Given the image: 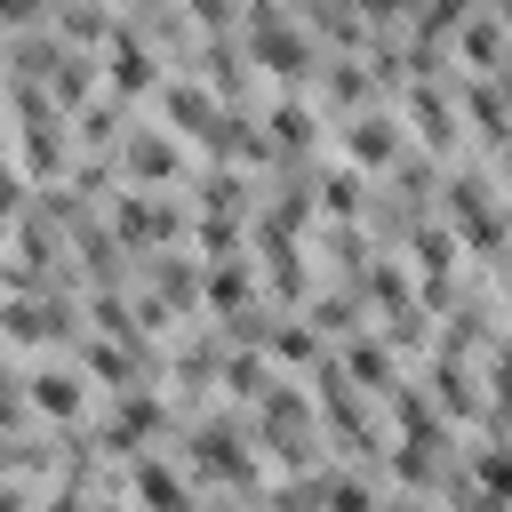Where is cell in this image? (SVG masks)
Returning <instances> with one entry per match:
<instances>
[{
  "mask_svg": "<svg viewBox=\"0 0 512 512\" xmlns=\"http://www.w3.org/2000/svg\"><path fill=\"white\" fill-rule=\"evenodd\" d=\"M24 400H32L40 416H80V408H88V384H80V368H56V360H48V368H32V392H24Z\"/></svg>",
  "mask_w": 512,
  "mask_h": 512,
  "instance_id": "cell-1",
  "label": "cell"
},
{
  "mask_svg": "<svg viewBox=\"0 0 512 512\" xmlns=\"http://www.w3.org/2000/svg\"><path fill=\"white\" fill-rule=\"evenodd\" d=\"M64 328H72L64 304H0V336L8 344H56Z\"/></svg>",
  "mask_w": 512,
  "mask_h": 512,
  "instance_id": "cell-2",
  "label": "cell"
},
{
  "mask_svg": "<svg viewBox=\"0 0 512 512\" xmlns=\"http://www.w3.org/2000/svg\"><path fill=\"white\" fill-rule=\"evenodd\" d=\"M104 80H112V88H128V96H152V88H160L144 32H112V72H104Z\"/></svg>",
  "mask_w": 512,
  "mask_h": 512,
  "instance_id": "cell-3",
  "label": "cell"
},
{
  "mask_svg": "<svg viewBox=\"0 0 512 512\" xmlns=\"http://www.w3.org/2000/svg\"><path fill=\"white\" fill-rule=\"evenodd\" d=\"M344 152H352L360 168L400 160V120H392V112H360V120H352V136H344Z\"/></svg>",
  "mask_w": 512,
  "mask_h": 512,
  "instance_id": "cell-4",
  "label": "cell"
},
{
  "mask_svg": "<svg viewBox=\"0 0 512 512\" xmlns=\"http://www.w3.org/2000/svg\"><path fill=\"white\" fill-rule=\"evenodd\" d=\"M408 120H416V136H424L432 152H448V144H456V104H440V88H432V80H416Z\"/></svg>",
  "mask_w": 512,
  "mask_h": 512,
  "instance_id": "cell-5",
  "label": "cell"
},
{
  "mask_svg": "<svg viewBox=\"0 0 512 512\" xmlns=\"http://www.w3.org/2000/svg\"><path fill=\"white\" fill-rule=\"evenodd\" d=\"M152 432H160V400H152V392H120L104 448H136V440H152Z\"/></svg>",
  "mask_w": 512,
  "mask_h": 512,
  "instance_id": "cell-6",
  "label": "cell"
},
{
  "mask_svg": "<svg viewBox=\"0 0 512 512\" xmlns=\"http://www.w3.org/2000/svg\"><path fill=\"white\" fill-rule=\"evenodd\" d=\"M136 504H144V512H192V488H184L160 456H144V464H136Z\"/></svg>",
  "mask_w": 512,
  "mask_h": 512,
  "instance_id": "cell-7",
  "label": "cell"
},
{
  "mask_svg": "<svg viewBox=\"0 0 512 512\" xmlns=\"http://www.w3.org/2000/svg\"><path fill=\"white\" fill-rule=\"evenodd\" d=\"M160 104H168V120H176L184 136H200V144H208V128H216V96H208V88L168 80V88H160Z\"/></svg>",
  "mask_w": 512,
  "mask_h": 512,
  "instance_id": "cell-8",
  "label": "cell"
},
{
  "mask_svg": "<svg viewBox=\"0 0 512 512\" xmlns=\"http://www.w3.org/2000/svg\"><path fill=\"white\" fill-rule=\"evenodd\" d=\"M120 168L144 176V184H168V176H176V144H168V136H128V144H120Z\"/></svg>",
  "mask_w": 512,
  "mask_h": 512,
  "instance_id": "cell-9",
  "label": "cell"
},
{
  "mask_svg": "<svg viewBox=\"0 0 512 512\" xmlns=\"http://www.w3.org/2000/svg\"><path fill=\"white\" fill-rule=\"evenodd\" d=\"M344 368L360 376V392H392V352H384L376 336H352V352H344Z\"/></svg>",
  "mask_w": 512,
  "mask_h": 512,
  "instance_id": "cell-10",
  "label": "cell"
},
{
  "mask_svg": "<svg viewBox=\"0 0 512 512\" xmlns=\"http://www.w3.org/2000/svg\"><path fill=\"white\" fill-rule=\"evenodd\" d=\"M472 480H480V496L504 504V496H512V448H480V456H472Z\"/></svg>",
  "mask_w": 512,
  "mask_h": 512,
  "instance_id": "cell-11",
  "label": "cell"
},
{
  "mask_svg": "<svg viewBox=\"0 0 512 512\" xmlns=\"http://www.w3.org/2000/svg\"><path fill=\"white\" fill-rule=\"evenodd\" d=\"M320 512H376L368 480H320Z\"/></svg>",
  "mask_w": 512,
  "mask_h": 512,
  "instance_id": "cell-12",
  "label": "cell"
},
{
  "mask_svg": "<svg viewBox=\"0 0 512 512\" xmlns=\"http://www.w3.org/2000/svg\"><path fill=\"white\" fill-rule=\"evenodd\" d=\"M208 304L240 312V304H248V272H240V264H216V272H208Z\"/></svg>",
  "mask_w": 512,
  "mask_h": 512,
  "instance_id": "cell-13",
  "label": "cell"
},
{
  "mask_svg": "<svg viewBox=\"0 0 512 512\" xmlns=\"http://www.w3.org/2000/svg\"><path fill=\"white\" fill-rule=\"evenodd\" d=\"M272 128H280V144L296 152V144H312V128H320V120H312V104H280V112H272Z\"/></svg>",
  "mask_w": 512,
  "mask_h": 512,
  "instance_id": "cell-14",
  "label": "cell"
},
{
  "mask_svg": "<svg viewBox=\"0 0 512 512\" xmlns=\"http://www.w3.org/2000/svg\"><path fill=\"white\" fill-rule=\"evenodd\" d=\"M360 96H368V72L360 64H336L328 72V104H360Z\"/></svg>",
  "mask_w": 512,
  "mask_h": 512,
  "instance_id": "cell-15",
  "label": "cell"
},
{
  "mask_svg": "<svg viewBox=\"0 0 512 512\" xmlns=\"http://www.w3.org/2000/svg\"><path fill=\"white\" fill-rule=\"evenodd\" d=\"M272 352L280 360H312V328H272Z\"/></svg>",
  "mask_w": 512,
  "mask_h": 512,
  "instance_id": "cell-16",
  "label": "cell"
},
{
  "mask_svg": "<svg viewBox=\"0 0 512 512\" xmlns=\"http://www.w3.org/2000/svg\"><path fill=\"white\" fill-rule=\"evenodd\" d=\"M192 16H200V24H224V16H232V0H192Z\"/></svg>",
  "mask_w": 512,
  "mask_h": 512,
  "instance_id": "cell-17",
  "label": "cell"
},
{
  "mask_svg": "<svg viewBox=\"0 0 512 512\" xmlns=\"http://www.w3.org/2000/svg\"><path fill=\"white\" fill-rule=\"evenodd\" d=\"M0 216H16V168H0Z\"/></svg>",
  "mask_w": 512,
  "mask_h": 512,
  "instance_id": "cell-18",
  "label": "cell"
},
{
  "mask_svg": "<svg viewBox=\"0 0 512 512\" xmlns=\"http://www.w3.org/2000/svg\"><path fill=\"white\" fill-rule=\"evenodd\" d=\"M0 512H24V488L16 480H0Z\"/></svg>",
  "mask_w": 512,
  "mask_h": 512,
  "instance_id": "cell-19",
  "label": "cell"
},
{
  "mask_svg": "<svg viewBox=\"0 0 512 512\" xmlns=\"http://www.w3.org/2000/svg\"><path fill=\"white\" fill-rule=\"evenodd\" d=\"M360 8H368V16H400L408 0H360Z\"/></svg>",
  "mask_w": 512,
  "mask_h": 512,
  "instance_id": "cell-20",
  "label": "cell"
},
{
  "mask_svg": "<svg viewBox=\"0 0 512 512\" xmlns=\"http://www.w3.org/2000/svg\"><path fill=\"white\" fill-rule=\"evenodd\" d=\"M504 176H512V136H504Z\"/></svg>",
  "mask_w": 512,
  "mask_h": 512,
  "instance_id": "cell-21",
  "label": "cell"
},
{
  "mask_svg": "<svg viewBox=\"0 0 512 512\" xmlns=\"http://www.w3.org/2000/svg\"><path fill=\"white\" fill-rule=\"evenodd\" d=\"M96 512H128V504H96Z\"/></svg>",
  "mask_w": 512,
  "mask_h": 512,
  "instance_id": "cell-22",
  "label": "cell"
}]
</instances>
